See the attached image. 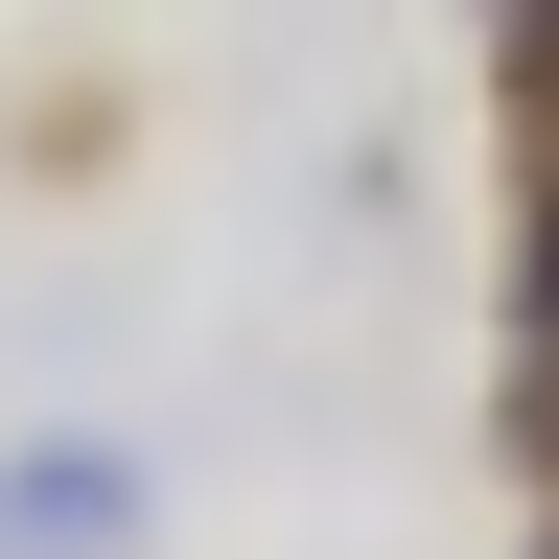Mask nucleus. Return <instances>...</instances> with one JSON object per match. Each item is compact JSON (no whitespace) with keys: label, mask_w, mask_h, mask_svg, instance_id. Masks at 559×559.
Returning a JSON list of instances; mask_svg holds the SVG:
<instances>
[{"label":"nucleus","mask_w":559,"mask_h":559,"mask_svg":"<svg viewBox=\"0 0 559 559\" xmlns=\"http://www.w3.org/2000/svg\"><path fill=\"white\" fill-rule=\"evenodd\" d=\"M489 117H513V164H559V0L489 24Z\"/></svg>","instance_id":"obj_2"},{"label":"nucleus","mask_w":559,"mask_h":559,"mask_svg":"<svg viewBox=\"0 0 559 559\" xmlns=\"http://www.w3.org/2000/svg\"><path fill=\"white\" fill-rule=\"evenodd\" d=\"M140 536H164V443H117V419L0 443V559H140Z\"/></svg>","instance_id":"obj_1"},{"label":"nucleus","mask_w":559,"mask_h":559,"mask_svg":"<svg viewBox=\"0 0 559 559\" xmlns=\"http://www.w3.org/2000/svg\"><path fill=\"white\" fill-rule=\"evenodd\" d=\"M513 559H559V513H536V536H513Z\"/></svg>","instance_id":"obj_5"},{"label":"nucleus","mask_w":559,"mask_h":559,"mask_svg":"<svg viewBox=\"0 0 559 559\" xmlns=\"http://www.w3.org/2000/svg\"><path fill=\"white\" fill-rule=\"evenodd\" d=\"M489 280H513V349H559V164H513V257Z\"/></svg>","instance_id":"obj_4"},{"label":"nucleus","mask_w":559,"mask_h":559,"mask_svg":"<svg viewBox=\"0 0 559 559\" xmlns=\"http://www.w3.org/2000/svg\"><path fill=\"white\" fill-rule=\"evenodd\" d=\"M489 466H513V513H559V349H513V396H489Z\"/></svg>","instance_id":"obj_3"}]
</instances>
